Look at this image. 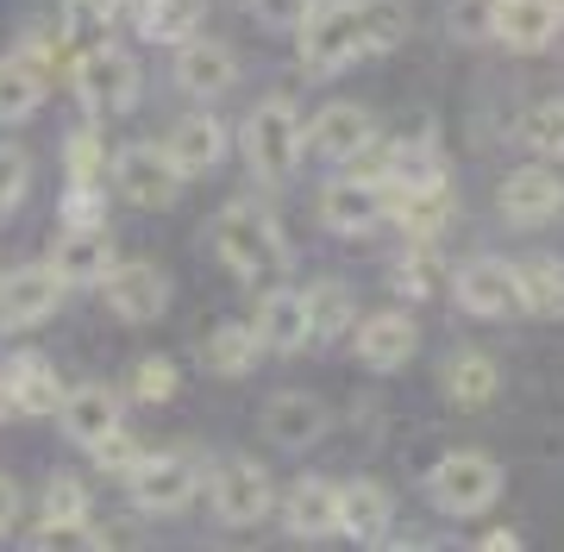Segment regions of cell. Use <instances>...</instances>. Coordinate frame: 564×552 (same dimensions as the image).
Returning <instances> with one entry per match:
<instances>
[{
    "label": "cell",
    "mask_w": 564,
    "mask_h": 552,
    "mask_svg": "<svg viewBox=\"0 0 564 552\" xmlns=\"http://www.w3.org/2000/svg\"><path fill=\"white\" fill-rule=\"evenodd\" d=\"M282 528L295 533V540H326V533H339V484H326V477H295L289 490H282Z\"/></svg>",
    "instance_id": "cell-16"
},
{
    "label": "cell",
    "mask_w": 564,
    "mask_h": 552,
    "mask_svg": "<svg viewBox=\"0 0 564 552\" xmlns=\"http://www.w3.org/2000/svg\"><path fill=\"white\" fill-rule=\"evenodd\" d=\"M95 176H101V139L76 132L69 139V183H95Z\"/></svg>",
    "instance_id": "cell-40"
},
{
    "label": "cell",
    "mask_w": 564,
    "mask_h": 552,
    "mask_svg": "<svg viewBox=\"0 0 564 552\" xmlns=\"http://www.w3.org/2000/svg\"><path fill=\"white\" fill-rule=\"evenodd\" d=\"M107 264H113V239L107 226H69L51 251V270L63 277V289H82V283H101Z\"/></svg>",
    "instance_id": "cell-21"
},
{
    "label": "cell",
    "mask_w": 564,
    "mask_h": 552,
    "mask_svg": "<svg viewBox=\"0 0 564 552\" xmlns=\"http://www.w3.org/2000/svg\"><path fill=\"white\" fill-rule=\"evenodd\" d=\"M63 302V277L51 264H25V270H7L0 277V327L7 333H25L51 321Z\"/></svg>",
    "instance_id": "cell-11"
},
{
    "label": "cell",
    "mask_w": 564,
    "mask_h": 552,
    "mask_svg": "<svg viewBox=\"0 0 564 552\" xmlns=\"http://www.w3.org/2000/svg\"><path fill=\"white\" fill-rule=\"evenodd\" d=\"M389 283H395V295H408V302H421V295H433V258H426V251H414V258H402Z\"/></svg>",
    "instance_id": "cell-38"
},
{
    "label": "cell",
    "mask_w": 564,
    "mask_h": 552,
    "mask_svg": "<svg viewBox=\"0 0 564 552\" xmlns=\"http://www.w3.org/2000/svg\"><path fill=\"white\" fill-rule=\"evenodd\" d=\"M258 346L263 351H302V346H314V333H307V302H302V289H270L258 302Z\"/></svg>",
    "instance_id": "cell-23"
},
{
    "label": "cell",
    "mask_w": 564,
    "mask_h": 552,
    "mask_svg": "<svg viewBox=\"0 0 564 552\" xmlns=\"http://www.w3.org/2000/svg\"><path fill=\"white\" fill-rule=\"evenodd\" d=\"M302 32V63L307 76H339L364 57H383L408 39V7L395 0H307V13L295 20Z\"/></svg>",
    "instance_id": "cell-1"
},
{
    "label": "cell",
    "mask_w": 564,
    "mask_h": 552,
    "mask_svg": "<svg viewBox=\"0 0 564 552\" xmlns=\"http://www.w3.org/2000/svg\"><path fill=\"white\" fill-rule=\"evenodd\" d=\"M57 421H63V433H69L76 446H95L101 433L120 427V396H113L107 383H76V389H63Z\"/></svg>",
    "instance_id": "cell-20"
},
{
    "label": "cell",
    "mask_w": 564,
    "mask_h": 552,
    "mask_svg": "<svg viewBox=\"0 0 564 552\" xmlns=\"http://www.w3.org/2000/svg\"><path fill=\"white\" fill-rule=\"evenodd\" d=\"M445 214H452V188L433 183V188H408V195H395L389 202V220L402 226L408 239H433L445 226Z\"/></svg>",
    "instance_id": "cell-28"
},
{
    "label": "cell",
    "mask_w": 564,
    "mask_h": 552,
    "mask_svg": "<svg viewBox=\"0 0 564 552\" xmlns=\"http://www.w3.org/2000/svg\"><path fill=\"white\" fill-rule=\"evenodd\" d=\"M88 452H95V470H107V477H126V470L144 458V446L132 440V433H126V421H120L113 433H101V440H95Z\"/></svg>",
    "instance_id": "cell-36"
},
{
    "label": "cell",
    "mask_w": 564,
    "mask_h": 552,
    "mask_svg": "<svg viewBox=\"0 0 564 552\" xmlns=\"http://www.w3.org/2000/svg\"><path fill=\"white\" fill-rule=\"evenodd\" d=\"M63 220H69V226H101V188H95V183H69Z\"/></svg>",
    "instance_id": "cell-41"
},
{
    "label": "cell",
    "mask_w": 564,
    "mask_h": 552,
    "mask_svg": "<svg viewBox=\"0 0 564 552\" xmlns=\"http://www.w3.org/2000/svg\"><path fill=\"white\" fill-rule=\"evenodd\" d=\"M458 32H489V0H464V13H452Z\"/></svg>",
    "instance_id": "cell-43"
},
{
    "label": "cell",
    "mask_w": 564,
    "mask_h": 552,
    "mask_svg": "<svg viewBox=\"0 0 564 552\" xmlns=\"http://www.w3.org/2000/svg\"><path fill=\"white\" fill-rule=\"evenodd\" d=\"M258 327H245V321H226V327H214L207 333V346H202V358H207V370L214 377H245V370L258 365Z\"/></svg>",
    "instance_id": "cell-30"
},
{
    "label": "cell",
    "mask_w": 564,
    "mask_h": 552,
    "mask_svg": "<svg viewBox=\"0 0 564 552\" xmlns=\"http://www.w3.org/2000/svg\"><path fill=\"white\" fill-rule=\"evenodd\" d=\"M163 158L182 170V183H188V176H207V170L226 158V126L214 120V113H182V120L170 126V139H163Z\"/></svg>",
    "instance_id": "cell-18"
},
{
    "label": "cell",
    "mask_w": 564,
    "mask_h": 552,
    "mask_svg": "<svg viewBox=\"0 0 564 552\" xmlns=\"http://www.w3.org/2000/svg\"><path fill=\"white\" fill-rule=\"evenodd\" d=\"M95 289H101L107 307H113L120 321H132V327L158 321L163 307H170V277H163L158 264H144V258H113Z\"/></svg>",
    "instance_id": "cell-8"
},
{
    "label": "cell",
    "mask_w": 564,
    "mask_h": 552,
    "mask_svg": "<svg viewBox=\"0 0 564 552\" xmlns=\"http://www.w3.org/2000/svg\"><path fill=\"white\" fill-rule=\"evenodd\" d=\"M389 521H395V496L377 477L339 484V533H351L358 546H377V540H389Z\"/></svg>",
    "instance_id": "cell-17"
},
{
    "label": "cell",
    "mask_w": 564,
    "mask_h": 552,
    "mask_svg": "<svg viewBox=\"0 0 564 552\" xmlns=\"http://www.w3.org/2000/svg\"><path fill=\"white\" fill-rule=\"evenodd\" d=\"M263 433L282 452H307L326 433V409L314 396H302V389H282V396H270V409H263Z\"/></svg>",
    "instance_id": "cell-22"
},
{
    "label": "cell",
    "mask_w": 564,
    "mask_h": 552,
    "mask_svg": "<svg viewBox=\"0 0 564 552\" xmlns=\"http://www.w3.org/2000/svg\"><path fill=\"white\" fill-rule=\"evenodd\" d=\"M25 188H32V158H25L20 144H0V220H13Z\"/></svg>",
    "instance_id": "cell-35"
},
{
    "label": "cell",
    "mask_w": 564,
    "mask_h": 552,
    "mask_svg": "<svg viewBox=\"0 0 564 552\" xmlns=\"http://www.w3.org/2000/svg\"><path fill=\"white\" fill-rule=\"evenodd\" d=\"M321 220L345 239H358V232H377L389 220V195L377 183H364V176H339V183L321 188Z\"/></svg>",
    "instance_id": "cell-15"
},
{
    "label": "cell",
    "mask_w": 564,
    "mask_h": 552,
    "mask_svg": "<svg viewBox=\"0 0 564 552\" xmlns=\"http://www.w3.org/2000/svg\"><path fill=\"white\" fill-rule=\"evenodd\" d=\"M496 389H502V370H496L489 351H458V358L445 365V396H452L458 409H489Z\"/></svg>",
    "instance_id": "cell-26"
},
{
    "label": "cell",
    "mask_w": 564,
    "mask_h": 552,
    "mask_svg": "<svg viewBox=\"0 0 564 552\" xmlns=\"http://www.w3.org/2000/svg\"><path fill=\"white\" fill-rule=\"evenodd\" d=\"M113 188L132 207H144V214H163L182 195V170L163 158V144H126L113 158Z\"/></svg>",
    "instance_id": "cell-7"
},
{
    "label": "cell",
    "mask_w": 564,
    "mask_h": 552,
    "mask_svg": "<svg viewBox=\"0 0 564 552\" xmlns=\"http://www.w3.org/2000/svg\"><path fill=\"white\" fill-rule=\"evenodd\" d=\"M44 101V69L25 57H0V126L32 120Z\"/></svg>",
    "instance_id": "cell-27"
},
{
    "label": "cell",
    "mask_w": 564,
    "mask_h": 552,
    "mask_svg": "<svg viewBox=\"0 0 564 552\" xmlns=\"http://www.w3.org/2000/svg\"><path fill=\"white\" fill-rule=\"evenodd\" d=\"M132 396H139V402H163V396H176V365H170V358H144V365L132 370Z\"/></svg>",
    "instance_id": "cell-37"
},
{
    "label": "cell",
    "mask_w": 564,
    "mask_h": 552,
    "mask_svg": "<svg viewBox=\"0 0 564 552\" xmlns=\"http://www.w3.org/2000/svg\"><path fill=\"white\" fill-rule=\"evenodd\" d=\"M502 214L514 226H540V220H552L564 207V183H558V170H545V164H527V170H514L502 183Z\"/></svg>",
    "instance_id": "cell-19"
},
{
    "label": "cell",
    "mask_w": 564,
    "mask_h": 552,
    "mask_svg": "<svg viewBox=\"0 0 564 552\" xmlns=\"http://www.w3.org/2000/svg\"><path fill=\"white\" fill-rule=\"evenodd\" d=\"M207 502H214V515H220L226 528H245V521H263V515L276 509V490H270L258 458H226L207 477Z\"/></svg>",
    "instance_id": "cell-9"
},
{
    "label": "cell",
    "mask_w": 564,
    "mask_h": 552,
    "mask_svg": "<svg viewBox=\"0 0 564 552\" xmlns=\"http://www.w3.org/2000/svg\"><path fill=\"white\" fill-rule=\"evenodd\" d=\"M464 314H477V321H502V314H521V277L508 258H470L458 270V283H452Z\"/></svg>",
    "instance_id": "cell-10"
},
{
    "label": "cell",
    "mask_w": 564,
    "mask_h": 552,
    "mask_svg": "<svg viewBox=\"0 0 564 552\" xmlns=\"http://www.w3.org/2000/svg\"><path fill=\"white\" fill-rule=\"evenodd\" d=\"M302 302H307V333H314V339H339V333H351V289H345L339 277L307 283Z\"/></svg>",
    "instance_id": "cell-31"
},
{
    "label": "cell",
    "mask_w": 564,
    "mask_h": 552,
    "mask_svg": "<svg viewBox=\"0 0 564 552\" xmlns=\"http://www.w3.org/2000/svg\"><path fill=\"white\" fill-rule=\"evenodd\" d=\"M32 546H107V533L88 528V515H44V528L32 533Z\"/></svg>",
    "instance_id": "cell-34"
},
{
    "label": "cell",
    "mask_w": 564,
    "mask_h": 552,
    "mask_svg": "<svg viewBox=\"0 0 564 552\" xmlns=\"http://www.w3.org/2000/svg\"><path fill=\"white\" fill-rule=\"evenodd\" d=\"M176 83L182 95H195V101H214V95H226V88L239 83V57H232V44L220 39H188L176 44Z\"/></svg>",
    "instance_id": "cell-14"
},
{
    "label": "cell",
    "mask_w": 564,
    "mask_h": 552,
    "mask_svg": "<svg viewBox=\"0 0 564 552\" xmlns=\"http://www.w3.org/2000/svg\"><path fill=\"white\" fill-rule=\"evenodd\" d=\"M126 484H132L139 515H182L202 490V470H195L188 452H144L139 465L126 470Z\"/></svg>",
    "instance_id": "cell-6"
},
{
    "label": "cell",
    "mask_w": 564,
    "mask_h": 552,
    "mask_svg": "<svg viewBox=\"0 0 564 552\" xmlns=\"http://www.w3.org/2000/svg\"><path fill=\"white\" fill-rule=\"evenodd\" d=\"M7 414H13V396H7V377H0V421H7Z\"/></svg>",
    "instance_id": "cell-47"
},
{
    "label": "cell",
    "mask_w": 564,
    "mask_h": 552,
    "mask_svg": "<svg viewBox=\"0 0 564 552\" xmlns=\"http://www.w3.org/2000/svg\"><path fill=\"white\" fill-rule=\"evenodd\" d=\"M139 7V32L151 44H182L202 25V0H132Z\"/></svg>",
    "instance_id": "cell-32"
},
{
    "label": "cell",
    "mask_w": 564,
    "mask_h": 552,
    "mask_svg": "<svg viewBox=\"0 0 564 552\" xmlns=\"http://www.w3.org/2000/svg\"><path fill=\"white\" fill-rule=\"evenodd\" d=\"M7 377V396H13V414H57L63 402V383H57V370L44 365L39 351H20L13 365L0 370Z\"/></svg>",
    "instance_id": "cell-25"
},
{
    "label": "cell",
    "mask_w": 564,
    "mask_h": 552,
    "mask_svg": "<svg viewBox=\"0 0 564 552\" xmlns=\"http://www.w3.org/2000/svg\"><path fill=\"white\" fill-rule=\"evenodd\" d=\"M514 277H521V314H545V321H558V314H564V264H558V258H521Z\"/></svg>",
    "instance_id": "cell-29"
},
{
    "label": "cell",
    "mask_w": 564,
    "mask_h": 552,
    "mask_svg": "<svg viewBox=\"0 0 564 552\" xmlns=\"http://www.w3.org/2000/svg\"><path fill=\"white\" fill-rule=\"evenodd\" d=\"M20 521V490H13V477H0V533Z\"/></svg>",
    "instance_id": "cell-44"
},
{
    "label": "cell",
    "mask_w": 564,
    "mask_h": 552,
    "mask_svg": "<svg viewBox=\"0 0 564 552\" xmlns=\"http://www.w3.org/2000/svg\"><path fill=\"white\" fill-rule=\"evenodd\" d=\"M82 13H88V20H120L126 7H132V0H76Z\"/></svg>",
    "instance_id": "cell-45"
},
{
    "label": "cell",
    "mask_w": 564,
    "mask_h": 552,
    "mask_svg": "<svg viewBox=\"0 0 564 552\" xmlns=\"http://www.w3.org/2000/svg\"><path fill=\"white\" fill-rule=\"evenodd\" d=\"M564 32V0H489V39L508 51H545Z\"/></svg>",
    "instance_id": "cell-12"
},
{
    "label": "cell",
    "mask_w": 564,
    "mask_h": 552,
    "mask_svg": "<svg viewBox=\"0 0 564 552\" xmlns=\"http://www.w3.org/2000/svg\"><path fill=\"white\" fill-rule=\"evenodd\" d=\"M251 13H258L263 25H295L307 13V0H251Z\"/></svg>",
    "instance_id": "cell-42"
},
{
    "label": "cell",
    "mask_w": 564,
    "mask_h": 552,
    "mask_svg": "<svg viewBox=\"0 0 564 552\" xmlns=\"http://www.w3.org/2000/svg\"><path fill=\"white\" fill-rule=\"evenodd\" d=\"M76 95L88 113H132L139 107V63L120 44H88L76 57Z\"/></svg>",
    "instance_id": "cell-5"
},
{
    "label": "cell",
    "mask_w": 564,
    "mask_h": 552,
    "mask_svg": "<svg viewBox=\"0 0 564 552\" xmlns=\"http://www.w3.org/2000/svg\"><path fill=\"white\" fill-rule=\"evenodd\" d=\"M44 515H88V484L82 477H51L44 484Z\"/></svg>",
    "instance_id": "cell-39"
},
{
    "label": "cell",
    "mask_w": 564,
    "mask_h": 552,
    "mask_svg": "<svg viewBox=\"0 0 564 552\" xmlns=\"http://www.w3.org/2000/svg\"><path fill=\"white\" fill-rule=\"evenodd\" d=\"M214 251L226 258V270H239L245 283H270V277L289 270V239H282V226L251 202L220 207V220H214Z\"/></svg>",
    "instance_id": "cell-2"
},
{
    "label": "cell",
    "mask_w": 564,
    "mask_h": 552,
    "mask_svg": "<svg viewBox=\"0 0 564 552\" xmlns=\"http://www.w3.org/2000/svg\"><path fill=\"white\" fill-rule=\"evenodd\" d=\"M484 546H496V552H502V546H521V533H514V528H496V533L484 540Z\"/></svg>",
    "instance_id": "cell-46"
},
{
    "label": "cell",
    "mask_w": 564,
    "mask_h": 552,
    "mask_svg": "<svg viewBox=\"0 0 564 552\" xmlns=\"http://www.w3.org/2000/svg\"><path fill=\"white\" fill-rule=\"evenodd\" d=\"M527 144L540 158H564V95H552V101H540L527 113Z\"/></svg>",
    "instance_id": "cell-33"
},
{
    "label": "cell",
    "mask_w": 564,
    "mask_h": 552,
    "mask_svg": "<svg viewBox=\"0 0 564 552\" xmlns=\"http://www.w3.org/2000/svg\"><path fill=\"white\" fill-rule=\"evenodd\" d=\"M426 496H433V509L445 515H484L496 509V496H502V465L489 458V452H445L433 477H426Z\"/></svg>",
    "instance_id": "cell-4"
},
{
    "label": "cell",
    "mask_w": 564,
    "mask_h": 552,
    "mask_svg": "<svg viewBox=\"0 0 564 552\" xmlns=\"http://www.w3.org/2000/svg\"><path fill=\"white\" fill-rule=\"evenodd\" d=\"M370 139H377V120H370V107H358V101H333V107H321L314 126H302V144L314 158H326V164L358 158Z\"/></svg>",
    "instance_id": "cell-13"
},
{
    "label": "cell",
    "mask_w": 564,
    "mask_h": 552,
    "mask_svg": "<svg viewBox=\"0 0 564 552\" xmlns=\"http://www.w3.org/2000/svg\"><path fill=\"white\" fill-rule=\"evenodd\" d=\"M414 346H421V333H414V321H408V314H395V307H383V314L358 321V358L370 370H402L408 358H414Z\"/></svg>",
    "instance_id": "cell-24"
},
{
    "label": "cell",
    "mask_w": 564,
    "mask_h": 552,
    "mask_svg": "<svg viewBox=\"0 0 564 552\" xmlns=\"http://www.w3.org/2000/svg\"><path fill=\"white\" fill-rule=\"evenodd\" d=\"M239 144L245 158H251V170H258L263 183H282V176H295V164H302V113L289 101H263L245 113L239 126Z\"/></svg>",
    "instance_id": "cell-3"
}]
</instances>
